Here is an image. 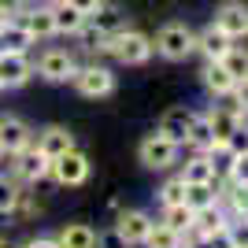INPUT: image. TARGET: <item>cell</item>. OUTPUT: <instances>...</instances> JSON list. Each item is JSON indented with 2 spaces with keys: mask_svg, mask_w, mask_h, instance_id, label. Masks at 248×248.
Returning <instances> with one entry per match:
<instances>
[{
  "mask_svg": "<svg viewBox=\"0 0 248 248\" xmlns=\"http://www.w3.org/2000/svg\"><path fill=\"white\" fill-rule=\"evenodd\" d=\"M96 52L111 56L115 63H126V67H141V63L152 60V52H155V48H152V37H148V33L134 30V26H126V30L111 33V37H104Z\"/></svg>",
  "mask_w": 248,
  "mask_h": 248,
  "instance_id": "1",
  "label": "cell"
},
{
  "mask_svg": "<svg viewBox=\"0 0 248 248\" xmlns=\"http://www.w3.org/2000/svg\"><path fill=\"white\" fill-rule=\"evenodd\" d=\"M152 48L170 63L189 60V56L197 52V33L189 30L186 22H167V26H159V33L152 37Z\"/></svg>",
  "mask_w": 248,
  "mask_h": 248,
  "instance_id": "2",
  "label": "cell"
},
{
  "mask_svg": "<svg viewBox=\"0 0 248 248\" xmlns=\"http://www.w3.org/2000/svg\"><path fill=\"white\" fill-rule=\"evenodd\" d=\"M71 85L85 100H104V96L115 93V74H111V67H104V63H85V67L78 63Z\"/></svg>",
  "mask_w": 248,
  "mask_h": 248,
  "instance_id": "3",
  "label": "cell"
},
{
  "mask_svg": "<svg viewBox=\"0 0 248 248\" xmlns=\"http://www.w3.org/2000/svg\"><path fill=\"white\" fill-rule=\"evenodd\" d=\"M178 152H182V145H174V141L163 137L159 130L148 134L145 141L137 145V159H141V167H148V170H167V167H174Z\"/></svg>",
  "mask_w": 248,
  "mask_h": 248,
  "instance_id": "4",
  "label": "cell"
},
{
  "mask_svg": "<svg viewBox=\"0 0 248 248\" xmlns=\"http://www.w3.org/2000/svg\"><path fill=\"white\" fill-rule=\"evenodd\" d=\"M8 163H11V178H15V182H22V186H37V182L48 178L52 159L37 145H30V148H22L19 155H8Z\"/></svg>",
  "mask_w": 248,
  "mask_h": 248,
  "instance_id": "5",
  "label": "cell"
},
{
  "mask_svg": "<svg viewBox=\"0 0 248 248\" xmlns=\"http://www.w3.org/2000/svg\"><path fill=\"white\" fill-rule=\"evenodd\" d=\"M48 178H56V186H85L89 182V159H85V152H78V148H67L63 155H56L48 167Z\"/></svg>",
  "mask_w": 248,
  "mask_h": 248,
  "instance_id": "6",
  "label": "cell"
},
{
  "mask_svg": "<svg viewBox=\"0 0 248 248\" xmlns=\"http://www.w3.org/2000/svg\"><path fill=\"white\" fill-rule=\"evenodd\" d=\"M74 71H78V60H74L71 48H45L33 63V74H41L45 82H71Z\"/></svg>",
  "mask_w": 248,
  "mask_h": 248,
  "instance_id": "7",
  "label": "cell"
},
{
  "mask_svg": "<svg viewBox=\"0 0 248 248\" xmlns=\"http://www.w3.org/2000/svg\"><path fill=\"white\" fill-rule=\"evenodd\" d=\"M33 78L30 52H4L0 48V89H19Z\"/></svg>",
  "mask_w": 248,
  "mask_h": 248,
  "instance_id": "8",
  "label": "cell"
},
{
  "mask_svg": "<svg viewBox=\"0 0 248 248\" xmlns=\"http://www.w3.org/2000/svg\"><path fill=\"white\" fill-rule=\"evenodd\" d=\"M215 26L226 33L230 41H241V37H248V4H245V0H226V4H218V11H215Z\"/></svg>",
  "mask_w": 248,
  "mask_h": 248,
  "instance_id": "9",
  "label": "cell"
},
{
  "mask_svg": "<svg viewBox=\"0 0 248 248\" xmlns=\"http://www.w3.org/2000/svg\"><path fill=\"white\" fill-rule=\"evenodd\" d=\"M15 22H22L26 30L33 33V41H48L56 37V19H52V4H26V8L15 15Z\"/></svg>",
  "mask_w": 248,
  "mask_h": 248,
  "instance_id": "10",
  "label": "cell"
},
{
  "mask_svg": "<svg viewBox=\"0 0 248 248\" xmlns=\"http://www.w3.org/2000/svg\"><path fill=\"white\" fill-rule=\"evenodd\" d=\"M33 145V130L26 123H22L19 115H4L0 119V148H4V155H19L22 148Z\"/></svg>",
  "mask_w": 248,
  "mask_h": 248,
  "instance_id": "11",
  "label": "cell"
},
{
  "mask_svg": "<svg viewBox=\"0 0 248 248\" xmlns=\"http://www.w3.org/2000/svg\"><path fill=\"white\" fill-rule=\"evenodd\" d=\"M115 230L126 237V245H145L148 230H152V218H148V211H141V207H130V211H119V218H115Z\"/></svg>",
  "mask_w": 248,
  "mask_h": 248,
  "instance_id": "12",
  "label": "cell"
},
{
  "mask_svg": "<svg viewBox=\"0 0 248 248\" xmlns=\"http://www.w3.org/2000/svg\"><path fill=\"white\" fill-rule=\"evenodd\" d=\"M89 26H93L100 37H111V33H119V30H126L130 26V19H126V11L119 8V4H111V0H104L100 8L89 15Z\"/></svg>",
  "mask_w": 248,
  "mask_h": 248,
  "instance_id": "13",
  "label": "cell"
},
{
  "mask_svg": "<svg viewBox=\"0 0 248 248\" xmlns=\"http://www.w3.org/2000/svg\"><path fill=\"white\" fill-rule=\"evenodd\" d=\"M237 123H245V115H237V111H230L226 104L222 108H211L207 111V126H211V137H215V148L211 152H218V148L230 141V134L237 130Z\"/></svg>",
  "mask_w": 248,
  "mask_h": 248,
  "instance_id": "14",
  "label": "cell"
},
{
  "mask_svg": "<svg viewBox=\"0 0 248 248\" xmlns=\"http://www.w3.org/2000/svg\"><path fill=\"white\" fill-rule=\"evenodd\" d=\"M193 119H197V111H189V108H170V111H163V119H159V134L170 137L174 145H186Z\"/></svg>",
  "mask_w": 248,
  "mask_h": 248,
  "instance_id": "15",
  "label": "cell"
},
{
  "mask_svg": "<svg viewBox=\"0 0 248 248\" xmlns=\"http://www.w3.org/2000/svg\"><path fill=\"white\" fill-rule=\"evenodd\" d=\"M218 167H215V155L211 152H197L193 159H186L182 167V182L186 186H197V182H218Z\"/></svg>",
  "mask_w": 248,
  "mask_h": 248,
  "instance_id": "16",
  "label": "cell"
},
{
  "mask_svg": "<svg viewBox=\"0 0 248 248\" xmlns=\"http://www.w3.org/2000/svg\"><path fill=\"white\" fill-rule=\"evenodd\" d=\"M33 145L41 148L48 159H56V155H63L67 148H74V134L67 130V126H45L41 134L33 137Z\"/></svg>",
  "mask_w": 248,
  "mask_h": 248,
  "instance_id": "17",
  "label": "cell"
},
{
  "mask_svg": "<svg viewBox=\"0 0 248 248\" xmlns=\"http://www.w3.org/2000/svg\"><path fill=\"white\" fill-rule=\"evenodd\" d=\"M230 48H233V41H230L226 33L218 30L215 22H211L207 30H200V33H197V52L204 56V60H222Z\"/></svg>",
  "mask_w": 248,
  "mask_h": 248,
  "instance_id": "18",
  "label": "cell"
},
{
  "mask_svg": "<svg viewBox=\"0 0 248 248\" xmlns=\"http://www.w3.org/2000/svg\"><path fill=\"white\" fill-rule=\"evenodd\" d=\"M52 19H56V37H74V33L85 26V15L78 8H71L67 0H56V4H52Z\"/></svg>",
  "mask_w": 248,
  "mask_h": 248,
  "instance_id": "19",
  "label": "cell"
},
{
  "mask_svg": "<svg viewBox=\"0 0 248 248\" xmlns=\"http://www.w3.org/2000/svg\"><path fill=\"white\" fill-rule=\"evenodd\" d=\"M193 230H197L200 237H211V233H222L226 230V211L218 204H211V207H200V211H193Z\"/></svg>",
  "mask_w": 248,
  "mask_h": 248,
  "instance_id": "20",
  "label": "cell"
},
{
  "mask_svg": "<svg viewBox=\"0 0 248 248\" xmlns=\"http://www.w3.org/2000/svg\"><path fill=\"white\" fill-rule=\"evenodd\" d=\"M33 33L26 30V26H22V22H4V30H0V48L4 52H30L33 48Z\"/></svg>",
  "mask_w": 248,
  "mask_h": 248,
  "instance_id": "21",
  "label": "cell"
},
{
  "mask_svg": "<svg viewBox=\"0 0 248 248\" xmlns=\"http://www.w3.org/2000/svg\"><path fill=\"white\" fill-rule=\"evenodd\" d=\"M56 241H60V248H96V230L85 222H67Z\"/></svg>",
  "mask_w": 248,
  "mask_h": 248,
  "instance_id": "22",
  "label": "cell"
},
{
  "mask_svg": "<svg viewBox=\"0 0 248 248\" xmlns=\"http://www.w3.org/2000/svg\"><path fill=\"white\" fill-rule=\"evenodd\" d=\"M233 78H230V71L222 67L218 60H207V67H204V89L211 96H226V93H233Z\"/></svg>",
  "mask_w": 248,
  "mask_h": 248,
  "instance_id": "23",
  "label": "cell"
},
{
  "mask_svg": "<svg viewBox=\"0 0 248 248\" xmlns=\"http://www.w3.org/2000/svg\"><path fill=\"white\" fill-rule=\"evenodd\" d=\"M182 204L189 211H200V207L218 204V182H197V186H186V200Z\"/></svg>",
  "mask_w": 248,
  "mask_h": 248,
  "instance_id": "24",
  "label": "cell"
},
{
  "mask_svg": "<svg viewBox=\"0 0 248 248\" xmlns=\"http://www.w3.org/2000/svg\"><path fill=\"white\" fill-rule=\"evenodd\" d=\"M22 200V182H15L11 174H0V215H15Z\"/></svg>",
  "mask_w": 248,
  "mask_h": 248,
  "instance_id": "25",
  "label": "cell"
},
{
  "mask_svg": "<svg viewBox=\"0 0 248 248\" xmlns=\"http://www.w3.org/2000/svg\"><path fill=\"white\" fill-rule=\"evenodd\" d=\"M189 148H197V152H211L215 148V137H211V126H207V115H197L193 126H189V137H186Z\"/></svg>",
  "mask_w": 248,
  "mask_h": 248,
  "instance_id": "26",
  "label": "cell"
},
{
  "mask_svg": "<svg viewBox=\"0 0 248 248\" xmlns=\"http://www.w3.org/2000/svg\"><path fill=\"white\" fill-rule=\"evenodd\" d=\"M218 63L230 71V78H233V82H245V78H248V48H241V45H233V48H230Z\"/></svg>",
  "mask_w": 248,
  "mask_h": 248,
  "instance_id": "27",
  "label": "cell"
},
{
  "mask_svg": "<svg viewBox=\"0 0 248 248\" xmlns=\"http://www.w3.org/2000/svg\"><path fill=\"white\" fill-rule=\"evenodd\" d=\"M145 248H182V233H174L163 222H152V230L145 237Z\"/></svg>",
  "mask_w": 248,
  "mask_h": 248,
  "instance_id": "28",
  "label": "cell"
},
{
  "mask_svg": "<svg viewBox=\"0 0 248 248\" xmlns=\"http://www.w3.org/2000/svg\"><path fill=\"white\" fill-rule=\"evenodd\" d=\"M163 226H170L174 233H186L189 226H193V211H189L186 204H174V207H163V218H159Z\"/></svg>",
  "mask_w": 248,
  "mask_h": 248,
  "instance_id": "29",
  "label": "cell"
},
{
  "mask_svg": "<svg viewBox=\"0 0 248 248\" xmlns=\"http://www.w3.org/2000/svg\"><path fill=\"white\" fill-rule=\"evenodd\" d=\"M226 237H230L233 248H248V215L226 218Z\"/></svg>",
  "mask_w": 248,
  "mask_h": 248,
  "instance_id": "30",
  "label": "cell"
},
{
  "mask_svg": "<svg viewBox=\"0 0 248 248\" xmlns=\"http://www.w3.org/2000/svg\"><path fill=\"white\" fill-rule=\"evenodd\" d=\"M186 200V182H182V174L170 178V182H163V189H159V204L163 207H174Z\"/></svg>",
  "mask_w": 248,
  "mask_h": 248,
  "instance_id": "31",
  "label": "cell"
},
{
  "mask_svg": "<svg viewBox=\"0 0 248 248\" xmlns=\"http://www.w3.org/2000/svg\"><path fill=\"white\" fill-rule=\"evenodd\" d=\"M226 155H248V123H237V130L230 134V141L222 145Z\"/></svg>",
  "mask_w": 248,
  "mask_h": 248,
  "instance_id": "32",
  "label": "cell"
},
{
  "mask_svg": "<svg viewBox=\"0 0 248 248\" xmlns=\"http://www.w3.org/2000/svg\"><path fill=\"white\" fill-rule=\"evenodd\" d=\"M226 178L233 182V186H248V155H230Z\"/></svg>",
  "mask_w": 248,
  "mask_h": 248,
  "instance_id": "33",
  "label": "cell"
},
{
  "mask_svg": "<svg viewBox=\"0 0 248 248\" xmlns=\"http://www.w3.org/2000/svg\"><path fill=\"white\" fill-rule=\"evenodd\" d=\"M96 248H130V245H126V237H123L115 226H108V230H100V233H96Z\"/></svg>",
  "mask_w": 248,
  "mask_h": 248,
  "instance_id": "34",
  "label": "cell"
},
{
  "mask_svg": "<svg viewBox=\"0 0 248 248\" xmlns=\"http://www.w3.org/2000/svg\"><path fill=\"white\" fill-rule=\"evenodd\" d=\"M26 4H30V0H0V19H8V22H11L22 8H26Z\"/></svg>",
  "mask_w": 248,
  "mask_h": 248,
  "instance_id": "35",
  "label": "cell"
},
{
  "mask_svg": "<svg viewBox=\"0 0 248 248\" xmlns=\"http://www.w3.org/2000/svg\"><path fill=\"white\" fill-rule=\"evenodd\" d=\"M67 4H71V8H78V11H82V15H85V19H89V15H93V11L100 8L104 0H67Z\"/></svg>",
  "mask_w": 248,
  "mask_h": 248,
  "instance_id": "36",
  "label": "cell"
},
{
  "mask_svg": "<svg viewBox=\"0 0 248 248\" xmlns=\"http://www.w3.org/2000/svg\"><path fill=\"white\" fill-rule=\"evenodd\" d=\"M233 96H237V104L245 108V115H248V78H245V82H237V85H233Z\"/></svg>",
  "mask_w": 248,
  "mask_h": 248,
  "instance_id": "37",
  "label": "cell"
},
{
  "mask_svg": "<svg viewBox=\"0 0 248 248\" xmlns=\"http://www.w3.org/2000/svg\"><path fill=\"white\" fill-rule=\"evenodd\" d=\"M22 248H60V241H56V237H33V241H26Z\"/></svg>",
  "mask_w": 248,
  "mask_h": 248,
  "instance_id": "38",
  "label": "cell"
},
{
  "mask_svg": "<svg viewBox=\"0 0 248 248\" xmlns=\"http://www.w3.org/2000/svg\"><path fill=\"white\" fill-rule=\"evenodd\" d=\"M33 4H56V0H33Z\"/></svg>",
  "mask_w": 248,
  "mask_h": 248,
  "instance_id": "39",
  "label": "cell"
},
{
  "mask_svg": "<svg viewBox=\"0 0 248 248\" xmlns=\"http://www.w3.org/2000/svg\"><path fill=\"white\" fill-rule=\"evenodd\" d=\"M0 248H11V245H8V241H4V237H0Z\"/></svg>",
  "mask_w": 248,
  "mask_h": 248,
  "instance_id": "40",
  "label": "cell"
},
{
  "mask_svg": "<svg viewBox=\"0 0 248 248\" xmlns=\"http://www.w3.org/2000/svg\"><path fill=\"white\" fill-rule=\"evenodd\" d=\"M4 159H8V155H4V148H0V163H4Z\"/></svg>",
  "mask_w": 248,
  "mask_h": 248,
  "instance_id": "41",
  "label": "cell"
},
{
  "mask_svg": "<svg viewBox=\"0 0 248 248\" xmlns=\"http://www.w3.org/2000/svg\"><path fill=\"white\" fill-rule=\"evenodd\" d=\"M4 22H8V19H0V30H4Z\"/></svg>",
  "mask_w": 248,
  "mask_h": 248,
  "instance_id": "42",
  "label": "cell"
}]
</instances>
